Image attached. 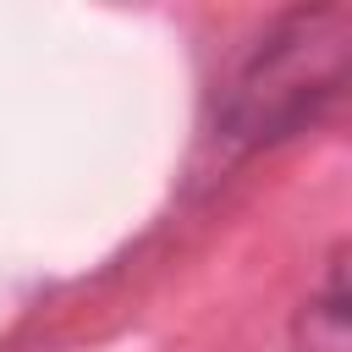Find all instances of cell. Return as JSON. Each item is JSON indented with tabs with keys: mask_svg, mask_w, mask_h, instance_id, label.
I'll list each match as a JSON object with an SVG mask.
<instances>
[{
	"mask_svg": "<svg viewBox=\"0 0 352 352\" xmlns=\"http://www.w3.org/2000/svg\"><path fill=\"white\" fill-rule=\"evenodd\" d=\"M297 352H352V319H346V248L330 253L319 292L297 308Z\"/></svg>",
	"mask_w": 352,
	"mask_h": 352,
	"instance_id": "obj_2",
	"label": "cell"
},
{
	"mask_svg": "<svg viewBox=\"0 0 352 352\" xmlns=\"http://www.w3.org/2000/svg\"><path fill=\"white\" fill-rule=\"evenodd\" d=\"M346 44H352L346 6L286 11L226 82L214 138L226 148H258L314 126L346 88Z\"/></svg>",
	"mask_w": 352,
	"mask_h": 352,
	"instance_id": "obj_1",
	"label": "cell"
}]
</instances>
